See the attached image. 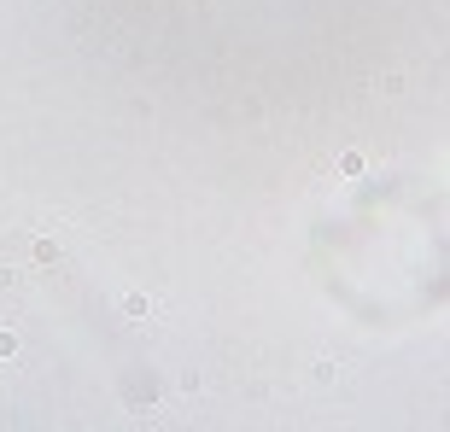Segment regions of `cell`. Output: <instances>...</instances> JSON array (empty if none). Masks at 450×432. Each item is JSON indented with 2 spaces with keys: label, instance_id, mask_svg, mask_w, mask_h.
<instances>
[{
  "label": "cell",
  "instance_id": "6da1fadb",
  "mask_svg": "<svg viewBox=\"0 0 450 432\" xmlns=\"http://www.w3.org/2000/svg\"><path fill=\"white\" fill-rule=\"evenodd\" d=\"M153 310H158V304H153L146 292H129V298H123V315H129V322H146Z\"/></svg>",
  "mask_w": 450,
  "mask_h": 432
},
{
  "label": "cell",
  "instance_id": "7a4b0ae2",
  "mask_svg": "<svg viewBox=\"0 0 450 432\" xmlns=\"http://www.w3.org/2000/svg\"><path fill=\"white\" fill-rule=\"evenodd\" d=\"M310 380H316V386H328V380H339V362H328V357H322V362L310 368Z\"/></svg>",
  "mask_w": 450,
  "mask_h": 432
},
{
  "label": "cell",
  "instance_id": "3957f363",
  "mask_svg": "<svg viewBox=\"0 0 450 432\" xmlns=\"http://www.w3.org/2000/svg\"><path fill=\"white\" fill-rule=\"evenodd\" d=\"M339 175H363V152H345L339 158Z\"/></svg>",
  "mask_w": 450,
  "mask_h": 432
},
{
  "label": "cell",
  "instance_id": "277c9868",
  "mask_svg": "<svg viewBox=\"0 0 450 432\" xmlns=\"http://www.w3.org/2000/svg\"><path fill=\"white\" fill-rule=\"evenodd\" d=\"M36 263H59V245L53 240H36Z\"/></svg>",
  "mask_w": 450,
  "mask_h": 432
},
{
  "label": "cell",
  "instance_id": "5b68a950",
  "mask_svg": "<svg viewBox=\"0 0 450 432\" xmlns=\"http://www.w3.org/2000/svg\"><path fill=\"white\" fill-rule=\"evenodd\" d=\"M6 357H18V333H0V362Z\"/></svg>",
  "mask_w": 450,
  "mask_h": 432
}]
</instances>
